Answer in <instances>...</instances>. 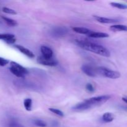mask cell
Returning a JSON list of instances; mask_svg holds the SVG:
<instances>
[{"instance_id":"cell-23","label":"cell","mask_w":127,"mask_h":127,"mask_svg":"<svg viewBox=\"0 0 127 127\" xmlns=\"http://www.w3.org/2000/svg\"><path fill=\"white\" fill-rule=\"evenodd\" d=\"M9 127H24V126H22L21 124H19V123H17L16 121H15V120H12V121H11V122L9 123Z\"/></svg>"},{"instance_id":"cell-2","label":"cell","mask_w":127,"mask_h":127,"mask_svg":"<svg viewBox=\"0 0 127 127\" xmlns=\"http://www.w3.org/2000/svg\"><path fill=\"white\" fill-rule=\"evenodd\" d=\"M97 73L100 74V75L105 78H110V79H118L121 76V74L119 72L111 70L105 67H99L97 68Z\"/></svg>"},{"instance_id":"cell-20","label":"cell","mask_w":127,"mask_h":127,"mask_svg":"<svg viewBox=\"0 0 127 127\" xmlns=\"http://www.w3.org/2000/svg\"><path fill=\"white\" fill-rule=\"evenodd\" d=\"M48 110H49L51 112L53 113V114H56L57 115H58V116L61 117H63L64 116V114H63L61 110H60L59 109H55V108H49Z\"/></svg>"},{"instance_id":"cell-10","label":"cell","mask_w":127,"mask_h":127,"mask_svg":"<svg viewBox=\"0 0 127 127\" xmlns=\"http://www.w3.org/2000/svg\"><path fill=\"white\" fill-rule=\"evenodd\" d=\"M41 53H42V57L45 58H52L53 55V52L52 50L47 46L43 45L40 48Z\"/></svg>"},{"instance_id":"cell-9","label":"cell","mask_w":127,"mask_h":127,"mask_svg":"<svg viewBox=\"0 0 127 127\" xmlns=\"http://www.w3.org/2000/svg\"><path fill=\"white\" fill-rule=\"evenodd\" d=\"M14 47L17 48L19 52H21L22 54L25 55L27 56L29 58H34V54H33L30 50H29L28 48H26V47H23V46L22 45H15Z\"/></svg>"},{"instance_id":"cell-16","label":"cell","mask_w":127,"mask_h":127,"mask_svg":"<svg viewBox=\"0 0 127 127\" xmlns=\"http://www.w3.org/2000/svg\"><path fill=\"white\" fill-rule=\"evenodd\" d=\"M2 19L6 22V24L8 25V26H11V27H14V26H17V22L15 20L12 19L4 17V16H2Z\"/></svg>"},{"instance_id":"cell-1","label":"cell","mask_w":127,"mask_h":127,"mask_svg":"<svg viewBox=\"0 0 127 127\" xmlns=\"http://www.w3.org/2000/svg\"><path fill=\"white\" fill-rule=\"evenodd\" d=\"M76 43L80 48H83L85 50L93 52V53L103 56V57H109L110 56V51L107 48L100 45L95 44V43L88 42V41L78 40H76Z\"/></svg>"},{"instance_id":"cell-4","label":"cell","mask_w":127,"mask_h":127,"mask_svg":"<svg viewBox=\"0 0 127 127\" xmlns=\"http://www.w3.org/2000/svg\"><path fill=\"white\" fill-rule=\"evenodd\" d=\"M37 62L39 64L48 66H55L58 64V62L55 59L52 58H45L42 56H40L37 58Z\"/></svg>"},{"instance_id":"cell-11","label":"cell","mask_w":127,"mask_h":127,"mask_svg":"<svg viewBox=\"0 0 127 127\" xmlns=\"http://www.w3.org/2000/svg\"><path fill=\"white\" fill-rule=\"evenodd\" d=\"M93 17H94V18L97 21H98V22L102 24H113L119 22L118 20L114 19L107 18V17H100V16H94Z\"/></svg>"},{"instance_id":"cell-19","label":"cell","mask_w":127,"mask_h":127,"mask_svg":"<svg viewBox=\"0 0 127 127\" xmlns=\"http://www.w3.org/2000/svg\"><path fill=\"white\" fill-rule=\"evenodd\" d=\"M53 32H54V35H57L59 37L60 35H63L65 33L66 29H64V28L58 27L57 29L53 30Z\"/></svg>"},{"instance_id":"cell-24","label":"cell","mask_w":127,"mask_h":127,"mask_svg":"<svg viewBox=\"0 0 127 127\" xmlns=\"http://www.w3.org/2000/svg\"><path fill=\"white\" fill-rule=\"evenodd\" d=\"M86 89L88 91L89 93H93L94 91V87L93 86V85L91 83H88V84L86 85Z\"/></svg>"},{"instance_id":"cell-15","label":"cell","mask_w":127,"mask_h":127,"mask_svg":"<svg viewBox=\"0 0 127 127\" xmlns=\"http://www.w3.org/2000/svg\"><path fill=\"white\" fill-rule=\"evenodd\" d=\"M102 119L105 123H110L114 119V115L110 112H106L103 114Z\"/></svg>"},{"instance_id":"cell-12","label":"cell","mask_w":127,"mask_h":127,"mask_svg":"<svg viewBox=\"0 0 127 127\" xmlns=\"http://www.w3.org/2000/svg\"><path fill=\"white\" fill-rule=\"evenodd\" d=\"M89 37L91 38H107L109 37V35L108 33L104 32H91L88 35Z\"/></svg>"},{"instance_id":"cell-5","label":"cell","mask_w":127,"mask_h":127,"mask_svg":"<svg viewBox=\"0 0 127 127\" xmlns=\"http://www.w3.org/2000/svg\"><path fill=\"white\" fill-rule=\"evenodd\" d=\"M81 69L83 73L88 76L95 77L97 74V69L89 64H83L81 66Z\"/></svg>"},{"instance_id":"cell-3","label":"cell","mask_w":127,"mask_h":127,"mask_svg":"<svg viewBox=\"0 0 127 127\" xmlns=\"http://www.w3.org/2000/svg\"><path fill=\"white\" fill-rule=\"evenodd\" d=\"M110 99V96L109 95H100V96L93 97L89 98V99H86L85 101L88 103V104L91 106V107H93L97 106V105H102L106 102L107 100H109Z\"/></svg>"},{"instance_id":"cell-7","label":"cell","mask_w":127,"mask_h":127,"mask_svg":"<svg viewBox=\"0 0 127 127\" xmlns=\"http://www.w3.org/2000/svg\"><path fill=\"white\" fill-rule=\"evenodd\" d=\"M0 40L5 41L8 44H14L16 41L14 35L11 33H0Z\"/></svg>"},{"instance_id":"cell-18","label":"cell","mask_w":127,"mask_h":127,"mask_svg":"<svg viewBox=\"0 0 127 127\" xmlns=\"http://www.w3.org/2000/svg\"><path fill=\"white\" fill-rule=\"evenodd\" d=\"M110 4L112 6L119 9H127V4L115 2H112Z\"/></svg>"},{"instance_id":"cell-14","label":"cell","mask_w":127,"mask_h":127,"mask_svg":"<svg viewBox=\"0 0 127 127\" xmlns=\"http://www.w3.org/2000/svg\"><path fill=\"white\" fill-rule=\"evenodd\" d=\"M73 31L78 33H81V34H87L88 35L91 31L88 29L85 28V27H73Z\"/></svg>"},{"instance_id":"cell-21","label":"cell","mask_w":127,"mask_h":127,"mask_svg":"<svg viewBox=\"0 0 127 127\" xmlns=\"http://www.w3.org/2000/svg\"><path fill=\"white\" fill-rule=\"evenodd\" d=\"M35 125L37 127H47V124H46L45 122H44L43 120H39V119H36L33 121Z\"/></svg>"},{"instance_id":"cell-17","label":"cell","mask_w":127,"mask_h":127,"mask_svg":"<svg viewBox=\"0 0 127 127\" xmlns=\"http://www.w3.org/2000/svg\"><path fill=\"white\" fill-rule=\"evenodd\" d=\"M32 100L30 98H27L24 100V105L27 111H31L32 110Z\"/></svg>"},{"instance_id":"cell-13","label":"cell","mask_w":127,"mask_h":127,"mask_svg":"<svg viewBox=\"0 0 127 127\" xmlns=\"http://www.w3.org/2000/svg\"><path fill=\"white\" fill-rule=\"evenodd\" d=\"M110 29L114 32L127 31V26L124 25H112L110 27Z\"/></svg>"},{"instance_id":"cell-6","label":"cell","mask_w":127,"mask_h":127,"mask_svg":"<svg viewBox=\"0 0 127 127\" xmlns=\"http://www.w3.org/2000/svg\"><path fill=\"white\" fill-rule=\"evenodd\" d=\"M91 108H92L91 106L89 104H88L85 100H84V101L81 102L76 104L73 107V110L76 112H82L88 110V109H91Z\"/></svg>"},{"instance_id":"cell-25","label":"cell","mask_w":127,"mask_h":127,"mask_svg":"<svg viewBox=\"0 0 127 127\" xmlns=\"http://www.w3.org/2000/svg\"><path fill=\"white\" fill-rule=\"evenodd\" d=\"M9 63V61L8 60L0 57V66H4L6 64H8Z\"/></svg>"},{"instance_id":"cell-8","label":"cell","mask_w":127,"mask_h":127,"mask_svg":"<svg viewBox=\"0 0 127 127\" xmlns=\"http://www.w3.org/2000/svg\"><path fill=\"white\" fill-rule=\"evenodd\" d=\"M10 64H11L10 67L14 68L15 70H16L17 71L19 72L20 73L22 74L23 75L25 76L26 74H28V73H29L28 70H27L26 68H24V66H22L21 65V64H18V63H16V62H11V63H10Z\"/></svg>"},{"instance_id":"cell-22","label":"cell","mask_w":127,"mask_h":127,"mask_svg":"<svg viewBox=\"0 0 127 127\" xmlns=\"http://www.w3.org/2000/svg\"><path fill=\"white\" fill-rule=\"evenodd\" d=\"M2 11L4 12V13L9 14L15 15L17 14V12H16L15 10L12 9H11V8H9V7H2Z\"/></svg>"},{"instance_id":"cell-26","label":"cell","mask_w":127,"mask_h":127,"mask_svg":"<svg viewBox=\"0 0 127 127\" xmlns=\"http://www.w3.org/2000/svg\"><path fill=\"white\" fill-rule=\"evenodd\" d=\"M122 100H124L125 103H127V97H123Z\"/></svg>"}]
</instances>
